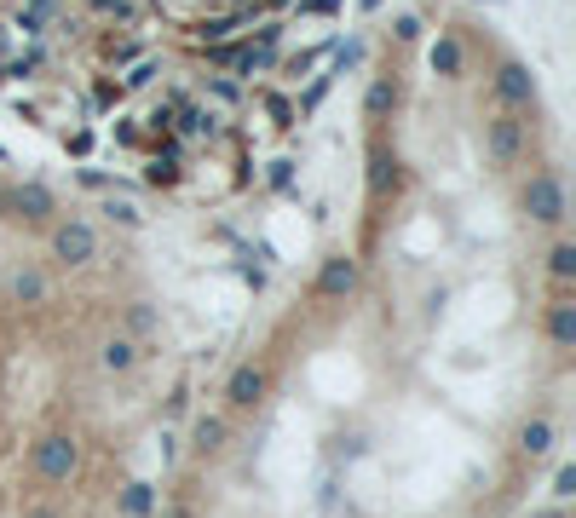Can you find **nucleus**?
<instances>
[{
  "instance_id": "nucleus-1",
  "label": "nucleus",
  "mask_w": 576,
  "mask_h": 518,
  "mask_svg": "<svg viewBox=\"0 0 576 518\" xmlns=\"http://www.w3.org/2000/svg\"><path fill=\"white\" fill-rule=\"evenodd\" d=\"M75 466H81V449H75L70 432H46L41 444H35V473H41L46 484H64Z\"/></svg>"
},
{
  "instance_id": "nucleus-2",
  "label": "nucleus",
  "mask_w": 576,
  "mask_h": 518,
  "mask_svg": "<svg viewBox=\"0 0 576 518\" xmlns=\"http://www.w3.org/2000/svg\"><path fill=\"white\" fill-rule=\"evenodd\" d=\"M524 213H531L536 225H559V219H565V191H559L553 173H536V179L524 184Z\"/></svg>"
},
{
  "instance_id": "nucleus-3",
  "label": "nucleus",
  "mask_w": 576,
  "mask_h": 518,
  "mask_svg": "<svg viewBox=\"0 0 576 518\" xmlns=\"http://www.w3.org/2000/svg\"><path fill=\"white\" fill-rule=\"evenodd\" d=\"M485 133H490V162L496 167H519V155H524V121L519 116H490Z\"/></svg>"
},
{
  "instance_id": "nucleus-4",
  "label": "nucleus",
  "mask_w": 576,
  "mask_h": 518,
  "mask_svg": "<svg viewBox=\"0 0 576 518\" xmlns=\"http://www.w3.org/2000/svg\"><path fill=\"white\" fill-rule=\"evenodd\" d=\"M92 248H99V237H92V225H81V219H70V225L52 231V254L64 265H87Z\"/></svg>"
},
{
  "instance_id": "nucleus-5",
  "label": "nucleus",
  "mask_w": 576,
  "mask_h": 518,
  "mask_svg": "<svg viewBox=\"0 0 576 518\" xmlns=\"http://www.w3.org/2000/svg\"><path fill=\"white\" fill-rule=\"evenodd\" d=\"M496 92H502L513 109H531V104H536V81H531V70L513 64V58H507L502 70H496Z\"/></svg>"
},
{
  "instance_id": "nucleus-6",
  "label": "nucleus",
  "mask_w": 576,
  "mask_h": 518,
  "mask_svg": "<svg viewBox=\"0 0 576 518\" xmlns=\"http://www.w3.org/2000/svg\"><path fill=\"white\" fill-rule=\"evenodd\" d=\"M352 288H357V265L346 254L323 259V271H317V294H323V300H346Z\"/></svg>"
},
{
  "instance_id": "nucleus-7",
  "label": "nucleus",
  "mask_w": 576,
  "mask_h": 518,
  "mask_svg": "<svg viewBox=\"0 0 576 518\" xmlns=\"http://www.w3.org/2000/svg\"><path fill=\"white\" fill-rule=\"evenodd\" d=\"M225 398H231V410H254L260 398H266V369H254V363H242L237 374L225 381Z\"/></svg>"
},
{
  "instance_id": "nucleus-8",
  "label": "nucleus",
  "mask_w": 576,
  "mask_h": 518,
  "mask_svg": "<svg viewBox=\"0 0 576 518\" xmlns=\"http://www.w3.org/2000/svg\"><path fill=\"white\" fill-rule=\"evenodd\" d=\"M427 64H432V75H461V41H449V35H439L432 41V52H427Z\"/></svg>"
},
{
  "instance_id": "nucleus-9",
  "label": "nucleus",
  "mask_w": 576,
  "mask_h": 518,
  "mask_svg": "<svg viewBox=\"0 0 576 518\" xmlns=\"http://www.w3.org/2000/svg\"><path fill=\"white\" fill-rule=\"evenodd\" d=\"M548 340H553V345H576V306H571V300H553V311H548Z\"/></svg>"
},
{
  "instance_id": "nucleus-10",
  "label": "nucleus",
  "mask_w": 576,
  "mask_h": 518,
  "mask_svg": "<svg viewBox=\"0 0 576 518\" xmlns=\"http://www.w3.org/2000/svg\"><path fill=\"white\" fill-rule=\"evenodd\" d=\"M6 208H18L24 219H46V213H52V196H46L41 184H24V191L6 196Z\"/></svg>"
},
{
  "instance_id": "nucleus-11",
  "label": "nucleus",
  "mask_w": 576,
  "mask_h": 518,
  "mask_svg": "<svg viewBox=\"0 0 576 518\" xmlns=\"http://www.w3.org/2000/svg\"><path fill=\"white\" fill-rule=\"evenodd\" d=\"M519 449L531 455V461H542V455L553 449V427H548V420H524V432H519Z\"/></svg>"
},
{
  "instance_id": "nucleus-12",
  "label": "nucleus",
  "mask_w": 576,
  "mask_h": 518,
  "mask_svg": "<svg viewBox=\"0 0 576 518\" xmlns=\"http://www.w3.org/2000/svg\"><path fill=\"white\" fill-rule=\"evenodd\" d=\"M392 104H398V81H392V75H381V81L369 87V99H364L369 121H381V116H386V109H392Z\"/></svg>"
},
{
  "instance_id": "nucleus-13",
  "label": "nucleus",
  "mask_w": 576,
  "mask_h": 518,
  "mask_svg": "<svg viewBox=\"0 0 576 518\" xmlns=\"http://www.w3.org/2000/svg\"><path fill=\"white\" fill-rule=\"evenodd\" d=\"M121 513H127V518H150L156 513V490H150V484H127V490H121Z\"/></svg>"
},
{
  "instance_id": "nucleus-14",
  "label": "nucleus",
  "mask_w": 576,
  "mask_h": 518,
  "mask_svg": "<svg viewBox=\"0 0 576 518\" xmlns=\"http://www.w3.org/2000/svg\"><path fill=\"white\" fill-rule=\"evenodd\" d=\"M191 444H196L202 455H213V449L225 444V420H220V415H202V420H196V432H191Z\"/></svg>"
},
{
  "instance_id": "nucleus-15",
  "label": "nucleus",
  "mask_w": 576,
  "mask_h": 518,
  "mask_svg": "<svg viewBox=\"0 0 576 518\" xmlns=\"http://www.w3.org/2000/svg\"><path fill=\"white\" fill-rule=\"evenodd\" d=\"M133 363H138V345L133 340H110V345H104V369H110V374L133 369Z\"/></svg>"
},
{
  "instance_id": "nucleus-16",
  "label": "nucleus",
  "mask_w": 576,
  "mask_h": 518,
  "mask_svg": "<svg viewBox=\"0 0 576 518\" xmlns=\"http://www.w3.org/2000/svg\"><path fill=\"white\" fill-rule=\"evenodd\" d=\"M12 294H18V300H46V277L41 271H18L12 277Z\"/></svg>"
},
{
  "instance_id": "nucleus-17",
  "label": "nucleus",
  "mask_w": 576,
  "mask_h": 518,
  "mask_svg": "<svg viewBox=\"0 0 576 518\" xmlns=\"http://www.w3.org/2000/svg\"><path fill=\"white\" fill-rule=\"evenodd\" d=\"M548 271H553L559 282H571V277H576V248H571V242H559L553 254H548Z\"/></svg>"
},
{
  "instance_id": "nucleus-18",
  "label": "nucleus",
  "mask_w": 576,
  "mask_h": 518,
  "mask_svg": "<svg viewBox=\"0 0 576 518\" xmlns=\"http://www.w3.org/2000/svg\"><path fill=\"white\" fill-rule=\"evenodd\" d=\"M150 184H179V155H156V162L145 167Z\"/></svg>"
},
{
  "instance_id": "nucleus-19",
  "label": "nucleus",
  "mask_w": 576,
  "mask_h": 518,
  "mask_svg": "<svg viewBox=\"0 0 576 518\" xmlns=\"http://www.w3.org/2000/svg\"><path fill=\"white\" fill-rule=\"evenodd\" d=\"M369 184H375V191H386V184H398V162L386 150H375V173H369Z\"/></svg>"
},
{
  "instance_id": "nucleus-20",
  "label": "nucleus",
  "mask_w": 576,
  "mask_h": 518,
  "mask_svg": "<svg viewBox=\"0 0 576 518\" xmlns=\"http://www.w3.org/2000/svg\"><path fill=\"white\" fill-rule=\"evenodd\" d=\"M208 92H213L220 104H237V99H242V92H237V81H225V75H213V81H208Z\"/></svg>"
},
{
  "instance_id": "nucleus-21",
  "label": "nucleus",
  "mask_w": 576,
  "mask_h": 518,
  "mask_svg": "<svg viewBox=\"0 0 576 518\" xmlns=\"http://www.w3.org/2000/svg\"><path fill=\"white\" fill-rule=\"evenodd\" d=\"M553 495H559V501L576 495V466H559V473H553Z\"/></svg>"
},
{
  "instance_id": "nucleus-22",
  "label": "nucleus",
  "mask_w": 576,
  "mask_h": 518,
  "mask_svg": "<svg viewBox=\"0 0 576 518\" xmlns=\"http://www.w3.org/2000/svg\"><path fill=\"white\" fill-rule=\"evenodd\" d=\"M300 12H306V18H335L340 0H300Z\"/></svg>"
},
{
  "instance_id": "nucleus-23",
  "label": "nucleus",
  "mask_w": 576,
  "mask_h": 518,
  "mask_svg": "<svg viewBox=\"0 0 576 518\" xmlns=\"http://www.w3.org/2000/svg\"><path fill=\"white\" fill-rule=\"evenodd\" d=\"M104 213L121 219V225H138V208H133V202H116V196H110V208H104Z\"/></svg>"
},
{
  "instance_id": "nucleus-24",
  "label": "nucleus",
  "mask_w": 576,
  "mask_h": 518,
  "mask_svg": "<svg viewBox=\"0 0 576 518\" xmlns=\"http://www.w3.org/2000/svg\"><path fill=\"white\" fill-rule=\"evenodd\" d=\"M127 323H133V328H138V334H145V328H150V323H156V311H150V306H133V311H127Z\"/></svg>"
},
{
  "instance_id": "nucleus-25",
  "label": "nucleus",
  "mask_w": 576,
  "mask_h": 518,
  "mask_svg": "<svg viewBox=\"0 0 576 518\" xmlns=\"http://www.w3.org/2000/svg\"><path fill=\"white\" fill-rule=\"evenodd\" d=\"M150 75H156V64L145 58V64H138V70H133V75H127V81H121V87H150Z\"/></svg>"
},
{
  "instance_id": "nucleus-26",
  "label": "nucleus",
  "mask_w": 576,
  "mask_h": 518,
  "mask_svg": "<svg viewBox=\"0 0 576 518\" xmlns=\"http://www.w3.org/2000/svg\"><path fill=\"white\" fill-rule=\"evenodd\" d=\"M392 35H398V41H415V35H421V24H415V18H398Z\"/></svg>"
},
{
  "instance_id": "nucleus-27",
  "label": "nucleus",
  "mask_w": 576,
  "mask_h": 518,
  "mask_svg": "<svg viewBox=\"0 0 576 518\" xmlns=\"http://www.w3.org/2000/svg\"><path fill=\"white\" fill-rule=\"evenodd\" d=\"M24 518H58V513H52V507H29Z\"/></svg>"
},
{
  "instance_id": "nucleus-28",
  "label": "nucleus",
  "mask_w": 576,
  "mask_h": 518,
  "mask_svg": "<svg viewBox=\"0 0 576 518\" xmlns=\"http://www.w3.org/2000/svg\"><path fill=\"white\" fill-rule=\"evenodd\" d=\"M162 518H191V513H184V507H174V513H162Z\"/></svg>"
},
{
  "instance_id": "nucleus-29",
  "label": "nucleus",
  "mask_w": 576,
  "mask_h": 518,
  "mask_svg": "<svg viewBox=\"0 0 576 518\" xmlns=\"http://www.w3.org/2000/svg\"><path fill=\"white\" fill-rule=\"evenodd\" d=\"M542 518H565V513H542Z\"/></svg>"
},
{
  "instance_id": "nucleus-30",
  "label": "nucleus",
  "mask_w": 576,
  "mask_h": 518,
  "mask_svg": "<svg viewBox=\"0 0 576 518\" xmlns=\"http://www.w3.org/2000/svg\"><path fill=\"white\" fill-rule=\"evenodd\" d=\"M364 6H381V0H364Z\"/></svg>"
},
{
  "instance_id": "nucleus-31",
  "label": "nucleus",
  "mask_w": 576,
  "mask_h": 518,
  "mask_svg": "<svg viewBox=\"0 0 576 518\" xmlns=\"http://www.w3.org/2000/svg\"><path fill=\"white\" fill-rule=\"evenodd\" d=\"M271 6H288V0H271Z\"/></svg>"
}]
</instances>
